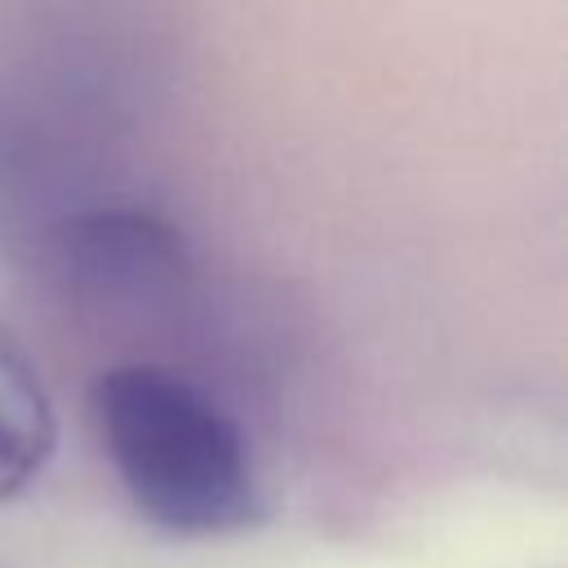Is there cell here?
Wrapping results in <instances>:
<instances>
[{"mask_svg":"<svg viewBox=\"0 0 568 568\" xmlns=\"http://www.w3.org/2000/svg\"><path fill=\"white\" fill-rule=\"evenodd\" d=\"M58 444V422L49 390L22 351V342L0 324V501L31 488L49 466Z\"/></svg>","mask_w":568,"mask_h":568,"instance_id":"3","label":"cell"},{"mask_svg":"<svg viewBox=\"0 0 568 568\" xmlns=\"http://www.w3.org/2000/svg\"><path fill=\"white\" fill-rule=\"evenodd\" d=\"M98 444L155 528L178 537L240 532L262 515L240 422L191 377L160 364H115L89 386Z\"/></svg>","mask_w":568,"mask_h":568,"instance_id":"1","label":"cell"},{"mask_svg":"<svg viewBox=\"0 0 568 568\" xmlns=\"http://www.w3.org/2000/svg\"><path fill=\"white\" fill-rule=\"evenodd\" d=\"M27 262L53 284L93 297H146L186 280L191 253L182 231L133 200H89L53 222Z\"/></svg>","mask_w":568,"mask_h":568,"instance_id":"2","label":"cell"}]
</instances>
